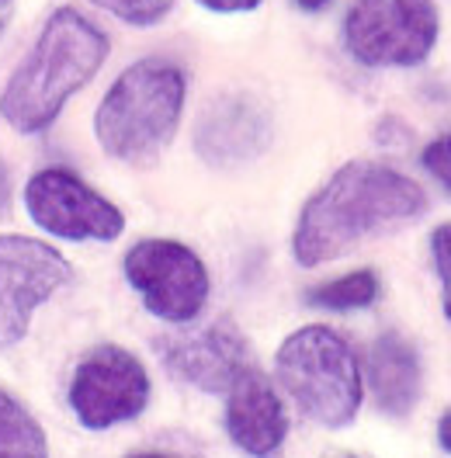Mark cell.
Listing matches in <instances>:
<instances>
[{
  "label": "cell",
  "instance_id": "obj_17",
  "mask_svg": "<svg viewBox=\"0 0 451 458\" xmlns=\"http://www.w3.org/2000/svg\"><path fill=\"white\" fill-rule=\"evenodd\" d=\"M430 260H434V271L441 278V306H445V316L451 323V223L430 233Z\"/></svg>",
  "mask_w": 451,
  "mask_h": 458
},
{
  "label": "cell",
  "instance_id": "obj_9",
  "mask_svg": "<svg viewBox=\"0 0 451 458\" xmlns=\"http://www.w3.org/2000/svg\"><path fill=\"white\" fill-rule=\"evenodd\" d=\"M73 278L70 260L56 247L0 233V347L18 344L31 327V316Z\"/></svg>",
  "mask_w": 451,
  "mask_h": 458
},
{
  "label": "cell",
  "instance_id": "obj_19",
  "mask_svg": "<svg viewBox=\"0 0 451 458\" xmlns=\"http://www.w3.org/2000/svg\"><path fill=\"white\" fill-rule=\"evenodd\" d=\"M198 4L219 14H240V11H254L260 0H198Z\"/></svg>",
  "mask_w": 451,
  "mask_h": 458
},
{
  "label": "cell",
  "instance_id": "obj_12",
  "mask_svg": "<svg viewBox=\"0 0 451 458\" xmlns=\"http://www.w3.org/2000/svg\"><path fill=\"white\" fill-rule=\"evenodd\" d=\"M271 140V122L260 105L251 98H223L216 101L208 112L201 114L195 132L198 153L216 164V167H229V164H243L257 157Z\"/></svg>",
  "mask_w": 451,
  "mask_h": 458
},
{
  "label": "cell",
  "instance_id": "obj_1",
  "mask_svg": "<svg viewBox=\"0 0 451 458\" xmlns=\"http://www.w3.org/2000/svg\"><path fill=\"white\" fill-rule=\"evenodd\" d=\"M427 212V191L389 164L351 160L312 195L292 233V254L302 267L344 258L368 236L399 229Z\"/></svg>",
  "mask_w": 451,
  "mask_h": 458
},
{
  "label": "cell",
  "instance_id": "obj_3",
  "mask_svg": "<svg viewBox=\"0 0 451 458\" xmlns=\"http://www.w3.org/2000/svg\"><path fill=\"white\" fill-rule=\"evenodd\" d=\"M188 98L177 63L140 59L118 73L94 114L101 149L122 164H142L174 140Z\"/></svg>",
  "mask_w": 451,
  "mask_h": 458
},
{
  "label": "cell",
  "instance_id": "obj_7",
  "mask_svg": "<svg viewBox=\"0 0 451 458\" xmlns=\"http://www.w3.org/2000/svg\"><path fill=\"white\" fill-rule=\"evenodd\" d=\"M70 406L87 430L129 424L149 406V372L132 351L101 344L70 378Z\"/></svg>",
  "mask_w": 451,
  "mask_h": 458
},
{
  "label": "cell",
  "instance_id": "obj_23",
  "mask_svg": "<svg viewBox=\"0 0 451 458\" xmlns=\"http://www.w3.org/2000/svg\"><path fill=\"white\" fill-rule=\"evenodd\" d=\"M295 4H299L302 11H319V7H327L330 0H295Z\"/></svg>",
  "mask_w": 451,
  "mask_h": 458
},
{
  "label": "cell",
  "instance_id": "obj_24",
  "mask_svg": "<svg viewBox=\"0 0 451 458\" xmlns=\"http://www.w3.org/2000/svg\"><path fill=\"white\" fill-rule=\"evenodd\" d=\"M129 458H170V455H157V452H136V455H129Z\"/></svg>",
  "mask_w": 451,
  "mask_h": 458
},
{
  "label": "cell",
  "instance_id": "obj_4",
  "mask_svg": "<svg viewBox=\"0 0 451 458\" xmlns=\"http://www.w3.org/2000/svg\"><path fill=\"white\" fill-rule=\"evenodd\" d=\"M275 375L292 403L319 428L354 424L365 400V375L354 347L323 323L299 327L285 337L275 354Z\"/></svg>",
  "mask_w": 451,
  "mask_h": 458
},
{
  "label": "cell",
  "instance_id": "obj_18",
  "mask_svg": "<svg viewBox=\"0 0 451 458\" xmlns=\"http://www.w3.org/2000/svg\"><path fill=\"white\" fill-rule=\"evenodd\" d=\"M421 164L423 171L451 195V132H445V136H438V140H430V143L423 146Z\"/></svg>",
  "mask_w": 451,
  "mask_h": 458
},
{
  "label": "cell",
  "instance_id": "obj_20",
  "mask_svg": "<svg viewBox=\"0 0 451 458\" xmlns=\"http://www.w3.org/2000/svg\"><path fill=\"white\" fill-rule=\"evenodd\" d=\"M438 445H441V452L451 458V413H445L441 424H438Z\"/></svg>",
  "mask_w": 451,
  "mask_h": 458
},
{
  "label": "cell",
  "instance_id": "obj_6",
  "mask_svg": "<svg viewBox=\"0 0 451 458\" xmlns=\"http://www.w3.org/2000/svg\"><path fill=\"white\" fill-rule=\"evenodd\" d=\"M125 282L140 292L142 306L164 323H191L208 302V267L188 243L140 240L122 260Z\"/></svg>",
  "mask_w": 451,
  "mask_h": 458
},
{
  "label": "cell",
  "instance_id": "obj_21",
  "mask_svg": "<svg viewBox=\"0 0 451 458\" xmlns=\"http://www.w3.org/2000/svg\"><path fill=\"white\" fill-rule=\"evenodd\" d=\"M7 199H11V177H7L4 164H0V208L7 205Z\"/></svg>",
  "mask_w": 451,
  "mask_h": 458
},
{
  "label": "cell",
  "instance_id": "obj_10",
  "mask_svg": "<svg viewBox=\"0 0 451 458\" xmlns=\"http://www.w3.org/2000/svg\"><path fill=\"white\" fill-rule=\"evenodd\" d=\"M160 358L170 375L201 393H229V386L251 369V347L233 323H212L195 334L160 341Z\"/></svg>",
  "mask_w": 451,
  "mask_h": 458
},
{
  "label": "cell",
  "instance_id": "obj_15",
  "mask_svg": "<svg viewBox=\"0 0 451 458\" xmlns=\"http://www.w3.org/2000/svg\"><path fill=\"white\" fill-rule=\"evenodd\" d=\"M379 299V275L375 271H351L340 275L334 282H323L306 292V302L316 310H330V313H351V310H365Z\"/></svg>",
  "mask_w": 451,
  "mask_h": 458
},
{
  "label": "cell",
  "instance_id": "obj_22",
  "mask_svg": "<svg viewBox=\"0 0 451 458\" xmlns=\"http://www.w3.org/2000/svg\"><path fill=\"white\" fill-rule=\"evenodd\" d=\"M11 14H14V0H0V35H4V29H7Z\"/></svg>",
  "mask_w": 451,
  "mask_h": 458
},
{
  "label": "cell",
  "instance_id": "obj_16",
  "mask_svg": "<svg viewBox=\"0 0 451 458\" xmlns=\"http://www.w3.org/2000/svg\"><path fill=\"white\" fill-rule=\"evenodd\" d=\"M90 4H98L101 11L115 14L118 21L140 25V29H149V25L164 21L174 11V0H90Z\"/></svg>",
  "mask_w": 451,
  "mask_h": 458
},
{
  "label": "cell",
  "instance_id": "obj_8",
  "mask_svg": "<svg viewBox=\"0 0 451 458\" xmlns=\"http://www.w3.org/2000/svg\"><path fill=\"white\" fill-rule=\"evenodd\" d=\"M25 208L35 226L59 240L112 243L125 229L122 208L105 195H98L87 181L66 167H46L31 174L25 184Z\"/></svg>",
  "mask_w": 451,
  "mask_h": 458
},
{
  "label": "cell",
  "instance_id": "obj_11",
  "mask_svg": "<svg viewBox=\"0 0 451 458\" xmlns=\"http://www.w3.org/2000/svg\"><path fill=\"white\" fill-rule=\"evenodd\" d=\"M226 434L251 458H275L288 437V413L271 378L254 365L226 393Z\"/></svg>",
  "mask_w": 451,
  "mask_h": 458
},
{
  "label": "cell",
  "instance_id": "obj_2",
  "mask_svg": "<svg viewBox=\"0 0 451 458\" xmlns=\"http://www.w3.org/2000/svg\"><path fill=\"white\" fill-rule=\"evenodd\" d=\"M108 35L77 7H59L38 31L31 53L11 73L0 94V114L11 129L35 136L46 132L66 101L94 81L108 59Z\"/></svg>",
  "mask_w": 451,
  "mask_h": 458
},
{
  "label": "cell",
  "instance_id": "obj_5",
  "mask_svg": "<svg viewBox=\"0 0 451 458\" xmlns=\"http://www.w3.org/2000/svg\"><path fill=\"white\" fill-rule=\"evenodd\" d=\"M438 35L434 0H354L344 14V49L362 66H421Z\"/></svg>",
  "mask_w": 451,
  "mask_h": 458
},
{
  "label": "cell",
  "instance_id": "obj_14",
  "mask_svg": "<svg viewBox=\"0 0 451 458\" xmlns=\"http://www.w3.org/2000/svg\"><path fill=\"white\" fill-rule=\"evenodd\" d=\"M0 458H49L42 424L7 389H0Z\"/></svg>",
  "mask_w": 451,
  "mask_h": 458
},
{
  "label": "cell",
  "instance_id": "obj_13",
  "mask_svg": "<svg viewBox=\"0 0 451 458\" xmlns=\"http://www.w3.org/2000/svg\"><path fill=\"white\" fill-rule=\"evenodd\" d=\"M368 389L386 417H410L423 393V365L403 334H379L368 347Z\"/></svg>",
  "mask_w": 451,
  "mask_h": 458
}]
</instances>
